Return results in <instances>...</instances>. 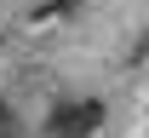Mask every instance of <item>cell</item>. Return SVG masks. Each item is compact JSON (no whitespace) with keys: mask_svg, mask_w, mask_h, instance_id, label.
I'll list each match as a JSON object with an SVG mask.
<instances>
[{"mask_svg":"<svg viewBox=\"0 0 149 138\" xmlns=\"http://www.w3.org/2000/svg\"><path fill=\"white\" fill-rule=\"evenodd\" d=\"M12 127H17V115H12V104H0V138L12 132Z\"/></svg>","mask_w":149,"mask_h":138,"instance_id":"7a4b0ae2","label":"cell"},{"mask_svg":"<svg viewBox=\"0 0 149 138\" xmlns=\"http://www.w3.org/2000/svg\"><path fill=\"white\" fill-rule=\"evenodd\" d=\"M103 121H109V109L97 98H74V104H57L46 115V138H92Z\"/></svg>","mask_w":149,"mask_h":138,"instance_id":"6da1fadb","label":"cell"}]
</instances>
